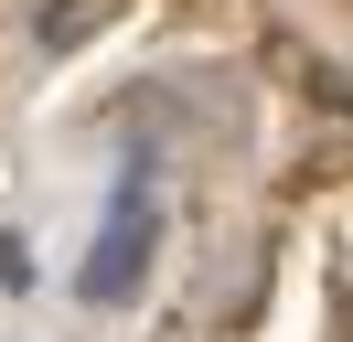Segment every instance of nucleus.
<instances>
[{
  "instance_id": "2",
  "label": "nucleus",
  "mask_w": 353,
  "mask_h": 342,
  "mask_svg": "<svg viewBox=\"0 0 353 342\" xmlns=\"http://www.w3.org/2000/svg\"><path fill=\"white\" fill-rule=\"evenodd\" d=\"M97 21H108V0H43V11H32V32H43V54H75Z\"/></svg>"
},
{
  "instance_id": "1",
  "label": "nucleus",
  "mask_w": 353,
  "mask_h": 342,
  "mask_svg": "<svg viewBox=\"0 0 353 342\" xmlns=\"http://www.w3.org/2000/svg\"><path fill=\"white\" fill-rule=\"evenodd\" d=\"M150 246H161V214H150V192H118V214L97 225V246H86V268H75V289L97 299V310H129L139 299V278H150Z\"/></svg>"
}]
</instances>
